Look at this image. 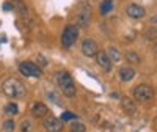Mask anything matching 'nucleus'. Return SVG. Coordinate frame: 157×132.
Returning a JSON list of instances; mask_svg holds the SVG:
<instances>
[{
    "label": "nucleus",
    "instance_id": "nucleus-10",
    "mask_svg": "<svg viewBox=\"0 0 157 132\" xmlns=\"http://www.w3.org/2000/svg\"><path fill=\"white\" fill-rule=\"evenodd\" d=\"M94 58H96V63H98L105 72H109V71L112 69V60L109 58L107 52H102V50L99 52V50H98V54L94 55Z\"/></svg>",
    "mask_w": 157,
    "mask_h": 132
},
{
    "label": "nucleus",
    "instance_id": "nucleus-15",
    "mask_svg": "<svg viewBox=\"0 0 157 132\" xmlns=\"http://www.w3.org/2000/svg\"><path fill=\"white\" fill-rule=\"evenodd\" d=\"M107 55H109V58H110L112 61H120V60H121L120 52H118V49H115V47H109Z\"/></svg>",
    "mask_w": 157,
    "mask_h": 132
},
{
    "label": "nucleus",
    "instance_id": "nucleus-19",
    "mask_svg": "<svg viewBox=\"0 0 157 132\" xmlns=\"http://www.w3.org/2000/svg\"><path fill=\"white\" fill-rule=\"evenodd\" d=\"M3 130L5 132H13V130H14V121H13V120H6L3 123Z\"/></svg>",
    "mask_w": 157,
    "mask_h": 132
},
{
    "label": "nucleus",
    "instance_id": "nucleus-24",
    "mask_svg": "<svg viewBox=\"0 0 157 132\" xmlns=\"http://www.w3.org/2000/svg\"><path fill=\"white\" fill-rule=\"evenodd\" d=\"M11 8H13V6H11V3H5V5H3V10H6V11H8V10H11Z\"/></svg>",
    "mask_w": 157,
    "mask_h": 132
},
{
    "label": "nucleus",
    "instance_id": "nucleus-18",
    "mask_svg": "<svg viewBox=\"0 0 157 132\" xmlns=\"http://www.w3.org/2000/svg\"><path fill=\"white\" fill-rule=\"evenodd\" d=\"M126 58H127L129 61H132V63H140V57L135 54V52H127Z\"/></svg>",
    "mask_w": 157,
    "mask_h": 132
},
{
    "label": "nucleus",
    "instance_id": "nucleus-16",
    "mask_svg": "<svg viewBox=\"0 0 157 132\" xmlns=\"http://www.w3.org/2000/svg\"><path fill=\"white\" fill-rule=\"evenodd\" d=\"M5 112L6 113H10V115H16L17 112H19V107L14 104V102H10V104H6L5 105Z\"/></svg>",
    "mask_w": 157,
    "mask_h": 132
},
{
    "label": "nucleus",
    "instance_id": "nucleus-12",
    "mask_svg": "<svg viewBox=\"0 0 157 132\" xmlns=\"http://www.w3.org/2000/svg\"><path fill=\"white\" fill-rule=\"evenodd\" d=\"M123 110L127 115H134L137 112V105L130 98H123Z\"/></svg>",
    "mask_w": 157,
    "mask_h": 132
},
{
    "label": "nucleus",
    "instance_id": "nucleus-4",
    "mask_svg": "<svg viewBox=\"0 0 157 132\" xmlns=\"http://www.w3.org/2000/svg\"><path fill=\"white\" fill-rule=\"evenodd\" d=\"M152 96H154V90L146 83H140L134 88V98L138 102H148L152 99Z\"/></svg>",
    "mask_w": 157,
    "mask_h": 132
},
{
    "label": "nucleus",
    "instance_id": "nucleus-13",
    "mask_svg": "<svg viewBox=\"0 0 157 132\" xmlns=\"http://www.w3.org/2000/svg\"><path fill=\"white\" fill-rule=\"evenodd\" d=\"M134 77H135V71L132 68H129V66L127 68H121L120 69V79L123 82H130Z\"/></svg>",
    "mask_w": 157,
    "mask_h": 132
},
{
    "label": "nucleus",
    "instance_id": "nucleus-17",
    "mask_svg": "<svg viewBox=\"0 0 157 132\" xmlns=\"http://www.w3.org/2000/svg\"><path fill=\"white\" fill-rule=\"evenodd\" d=\"M71 130H72V132H85V130H86V126H85L83 123L74 121L72 126H71Z\"/></svg>",
    "mask_w": 157,
    "mask_h": 132
},
{
    "label": "nucleus",
    "instance_id": "nucleus-9",
    "mask_svg": "<svg viewBox=\"0 0 157 132\" xmlns=\"http://www.w3.org/2000/svg\"><path fill=\"white\" fill-rule=\"evenodd\" d=\"M126 14L132 19H141L145 17L146 14V10L143 8L141 5H137V3H130L127 8H126Z\"/></svg>",
    "mask_w": 157,
    "mask_h": 132
},
{
    "label": "nucleus",
    "instance_id": "nucleus-5",
    "mask_svg": "<svg viewBox=\"0 0 157 132\" xmlns=\"http://www.w3.org/2000/svg\"><path fill=\"white\" fill-rule=\"evenodd\" d=\"M19 72L24 77H41L43 76V69L33 61H22L19 64Z\"/></svg>",
    "mask_w": 157,
    "mask_h": 132
},
{
    "label": "nucleus",
    "instance_id": "nucleus-14",
    "mask_svg": "<svg viewBox=\"0 0 157 132\" xmlns=\"http://www.w3.org/2000/svg\"><path fill=\"white\" fill-rule=\"evenodd\" d=\"M113 0H104V2L101 3V6H99V11H101V14H109V13L113 10Z\"/></svg>",
    "mask_w": 157,
    "mask_h": 132
},
{
    "label": "nucleus",
    "instance_id": "nucleus-3",
    "mask_svg": "<svg viewBox=\"0 0 157 132\" xmlns=\"http://www.w3.org/2000/svg\"><path fill=\"white\" fill-rule=\"evenodd\" d=\"M78 35H80V29L74 24H69L64 27L63 35H61V46L63 49H71L74 46V43L78 39Z\"/></svg>",
    "mask_w": 157,
    "mask_h": 132
},
{
    "label": "nucleus",
    "instance_id": "nucleus-21",
    "mask_svg": "<svg viewBox=\"0 0 157 132\" xmlns=\"http://www.w3.org/2000/svg\"><path fill=\"white\" fill-rule=\"evenodd\" d=\"M32 130V123L27 120V121H22L21 124V132H30Z\"/></svg>",
    "mask_w": 157,
    "mask_h": 132
},
{
    "label": "nucleus",
    "instance_id": "nucleus-2",
    "mask_svg": "<svg viewBox=\"0 0 157 132\" xmlns=\"http://www.w3.org/2000/svg\"><path fill=\"white\" fill-rule=\"evenodd\" d=\"M2 88H3V93L11 99H21V98L25 96L24 83L21 80H17V79H14V77L6 79V80L3 82V85H2Z\"/></svg>",
    "mask_w": 157,
    "mask_h": 132
},
{
    "label": "nucleus",
    "instance_id": "nucleus-23",
    "mask_svg": "<svg viewBox=\"0 0 157 132\" xmlns=\"http://www.w3.org/2000/svg\"><path fill=\"white\" fill-rule=\"evenodd\" d=\"M38 58H39V61H41V64H39V66H41V68H43V66H46V64H47V61H46V58H44L43 55H38Z\"/></svg>",
    "mask_w": 157,
    "mask_h": 132
},
{
    "label": "nucleus",
    "instance_id": "nucleus-22",
    "mask_svg": "<svg viewBox=\"0 0 157 132\" xmlns=\"http://www.w3.org/2000/svg\"><path fill=\"white\" fill-rule=\"evenodd\" d=\"M47 96H49V99H50V101H54L57 105H60V107H61V102H60V99L55 96V93H54V91H50V93H49Z\"/></svg>",
    "mask_w": 157,
    "mask_h": 132
},
{
    "label": "nucleus",
    "instance_id": "nucleus-1",
    "mask_svg": "<svg viewBox=\"0 0 157 132\" xmlns=\"http://www.w3.org/2000/svg\"><path fill=\"white\" fill-rule=\"evenodd\" d=\"M55 82L58 85V88L61 90V95L66 96V98H74L77 90L74 85V80L68 71H58L55 74Z\"/></svg>",
    "mask_w": 157,
    "mask_h": 132
},
{
    "label": "nucleus",
    "instance_id": "nucleus-11",
    "mask_svg": "<svg viewBox=\"0 0 157 132\" xmlns=\"http://www.w3.org/2000/svg\"><path fill=\"white\" fill-rule=\"evenodd\" d=\"M32 113H33V116H38V118L46 116L49 113V107L44 102H35L32 105Z\"/></svg>",
    "mask_w": 157,
    "mask_h": 132
},
{
    "label": "nucleus",
    "instance_id": "nucleus-20",
    "mask_svg": "<svg viewBox=\"0 0 157 132\" xmlns=\"http://www.w3.org/2000/svg\"><path fill=\"white\" fill-rule=\"evenodd\" d=\"M60 118H61V121H72L74 118H77V116L74 113H71V112H63Z\"/></svg>",
    "mask_w": 157,
    "mask_h": 132
},
{
    "label": "nucleus",
    "instance_id": "nucleus-7",
    "mask_svg": "<svg viewBox=\"0 0 157 132\" xmlns=\"http://www.w3.org/2000/svg\"><path fill=\"white\" fill-rule=\"evenodd\" d=\"M98 50L99 49H98V44H96L94 39H90V38L83 39V43H82V54L85 57H88V58L94 57L98 54Z\"/></svg>",
    "mask_w": 157,
    "mask_h": 132
},
{
    "label": "nucleus",
    "instance_id": "nucleus-8",
    "mask_svg": "<svg viewBox=\"0 0 157 132\" xmlns=\"http://www.w3.org/2000/svg\"><path fill=\"white\" fill-rule=\"evenodd\" d=\"M43 124L47 132H61L63 130V121L58 120V118H54V116L46 118Z\"/></svg>",
    "mask_w": 157,
    "mask_h": 132
},
{
    "label": "nucleus",
    "instance_id": "nucleus-6",
    "mask_svg": "<svg viewBox=\"0 0 157 132\" xmlns=\"http://www.w3.org/2000/svg\"><path fill=\"white\" fill-rule=\"evenodd\" d=\"M77 27H88L90 24V17H91V8L88 3H83L77 11Z\"/></svg>",
    "mask_w": 157,
    "mask_h": 132
}]
</instances>
